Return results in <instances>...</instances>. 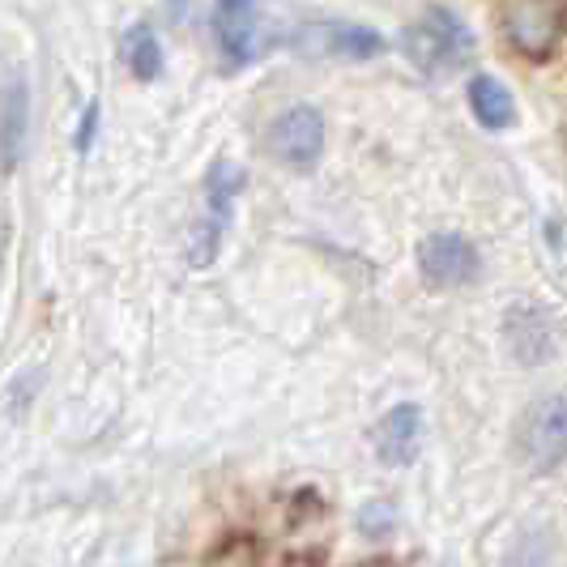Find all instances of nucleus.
<instances>
[{
    "mask_svg": "<svg viewBox=\"0 0 567 567\" xmlns=\"http://www.w3.org/2000/svg\"><path fill=\"white\" fill-rule=\"evenodd\" d=\"M401 48L410 64L426 73V78H449L456 73L465 60L474 56V34L465 30V22L456 18L453 9H423L405 34H401Z\"/></svg>",
    "mask_w": 567,
    "mask_h": 567,
    "instance_id": "nucleus-1",
    "label": "nucleus"
},
{
    "mask_svg": "<svg viewBox=\"0 0 567 567\" xmlns=\"http://www.w3.org/2000/svg\"><path fill=\"white\" fill-rule=\"evenodd\" d=\"M516 449L534 474H555L567 461V398H542L516 426Z\"/></svg>",
    "mask_w": 567,
    "mask_h": 567,
    "instance_id": "nucleus-2",
    "label": "nucleus"
},
{
    "mask_svg": "<svg viewBox=\"0 0 567 567\" xmlns=\"http://www.w3.org/2000/svg\"><path fill=\"white\" fill-rule=\"evenodd\" d=\"M512 48L525 56H546L567 34V0H512L504 13Z\"/></svg>",
    "mask_w": 567,
    "mask_h": 567,
    "instance_id": "nucleus-3",
    "label": "nucleus"
},
{
    "mask_svg": "<svg viewBox=\"0 0 567 567\" xmlns=\"http://www.w3.org/2000/svg\"><path fill=\"white\" fill-rule=\"evenodd\" d=\"M269 154L290 171H308L324 154V120L316 107H290L269 124Z\"/></svg>",
    "mask_w": 567,
    "mask_h": 567,
    "instance_id": "nucleus-4",
    "label": "nucleus"
},
{
    "mask_svg": "<svg viewBox=\"0 0 567 567\" xmlns=\"http://www.w3.org/2000/svg\"><path fill=\"white\" fill-rule=\"evenodd\" d=\"M244 188V171L235 167V163H214L209 171V179H205V223L197 230V244H193V252L188 260L205 269L214 256H218V244H223V230L230 223V200L235 193Z\"/></svg>",
    "mask_w": 567,
    "mask_h": 567,
    "instance_id": "nucleus-5",
    "label": "nucleus"
},
{
    "mask_svg": "<svg viewBox=\"0 0 567 567\" xmlns=\"http://www.w3.org/2000/svg\"><path fill=\"white\" fill-rule=\"evenodd\" d=\"M419 269L431 286H461L478 274V252L465 235L456 230H440V235H426L423 248H419Z\"/></svg>",
    "mask_w": 567,
    "mask_h": 567,
    "instance_id": "nucleus-6",
    "label": "nucleus"
},
{
    "mask_svg": "<svg viewBox=\"0 0 567 567\" xmlns=\"http://www.w3.org/2000/svg\"><path fill=\"white\" fill-rule=\"evenodd\" d=\"M299 48H303L308 56L363 60V56H375V52L384 48V39L368 27H354V22H316V27H303Z\"/></svg>",
    "mask_w": 567,
    "mask_h": 567,
    "instance_id": "nucleus-7",
    "label": "nucleus"
},
{
    "mask_svg": "<svg viewBox=\"0 0 567 567\" xmlns=\"http://www.w3.org/2000/svg\"><path fill=\"white\" fill-rule=\"evenodd\" d=\"M504 333H508L512 354H516L525 368H534V363H542V359H550V350H555V324H550V316L542 312L538 303H529V299H520V303L508 312Z\"/></svg>",
    "mask_w": 567,
    "mask_h": 567,
    "instance_id": "nucleus-8",
    "label": "nucleus"
},
{
    "mask_svg": "<svg viewBox=\"0 0 567 567\" xmlns=\"http://www.w3.org/2000/svg\"><path fill=\"white\" fill-rule=\"evenodd\" d=\"M256 4L260 0H218L214 9V30L227 64H248L256 52Z\"/></svg>",
    "mask_w": 567,
    "mask_h": 567,
    "instance_id": "nucleus-9",
    "label": "nucleus"
},
{
    "mask_svg": "<svg viewBox=\"0 0 567 567\" xmlns=\"http://www.w3.org/2000/svg\"><path fill=\"white\" fill-rule=\"evenodd\" d=\"M375 453L384 465H405L410 456L419 453V440H423V414L419 405H398L389 410L380 423H375Z\"/></svg>",
    "mask_w": 567,
    "mask_h": 567,
    "instance_id": "nucleus-10",
    "label": "nucleus"
},
{
    "mask_svg": "<svg viewBox=\"0 0 567 567\" xmlns=\"http://www.w3.org/2000/svg\"><path fill=\"white\" fill-rule=\"evenodd\" d=\"M4 171H18L30 133V90L18 73L4 78Z\"/></svg>",
    "mask_w": 567,
    "mask_h": 567,
    "instance_id": "nucleus-11",
    "label": "nucleus"
},
{
    "mask_svg": "<svg viewBox=\"0 0 567 567\" xmlns=\"http://www.w3.org/2000/svg\"><path fill=\"white\" fill-rule=\"evenodd\" d=\"M470 107H474L483 128H508L512 115H516L512 94L495 82V78H486V73H478V78L470 82Z\"/></svg>",
    "mask_w": 567,
    "mask_h": 567,
    "instance_id": "nucleus-12",
    "label": "nucleus"
},
{
    "mask_svg": "<svg viewBox=\"0 0 567 567\" xmlns=\"http://www.w3.org/2000/svg\"><path fill=\"white\" fill-rule=\"evenodd\" d=\"M124 60H128V69L150 82V78H158V69H163V48H158V39H154V30L150 27H133L124 34Z\"/></svg>",
    "mask_w": 567,
    "mask_h": 567,
    "instance_id": "nucleus-13",
    "label": "nucleus"
},
{
    "mask_svg": "<svg viewBox=\"0 0 567 567\" xmlns=\"http://www.w3.org/2000/svg\"><path fill=\"white\" fill-rule=\"evenodd\" d=\"M205 567H256V550L248 542H230L227 550H218Z\"/></svg>",
    "mask_w": 567,
    "mask_h": 567,
    "instance_id": "nucleus-14",
    "label": "nucleus"
},
{
    "mask_svg": "<svg viewBox=\"0 0 567 567\" xmlns=\"http://www.w3.org/2000/svg\"><path fill=\"white\" fill-rule=\"evenodd\" d=\"M359 525H363V534H389L393 529V508L389 504H368Z\"/></svg>",
    "mask_w": 567,
    "mask_h": 567,
    "instance_id": "nucleus-15",
    "label": "nucleus"
},
{
    "mask_svg": "<svg viewBox=\"0 0 567 567\" xmlns=\"http://www.w3.org/2000/svg\"><path fill=\"white\" fill-rule=\"evenodd\" d=\"M94 120H99V107H90V112H85V120H82V137H78V145H90V133H94Z\"/></svg>",
    "mask_w": 567,
    "mask_h": 567,
    "instance_id": "nucleus-16",
    "label": "nucleus"
},
{
    "mask_svg": "<svg viewBox=\"0 0 567 567\" xmlns=\"http://www.w3.org/2000/svg\"><path fill=\"white\" fill-rule=\"evenodd\" d=\"M368 567H393V564H368Z\"/></svg>",
    "mask_w": 567,
    "mask_h": 567,
    "instance_id": "nucleus-17",
    "label": "nucleus"
},
{
    "mask_svg": "<svg viewBox=\"0 0 567 567\" xmlns=\"http://www.w3.org/2000/svg\"><path fill=\"white\" fill-rule=\"evenodd\" d=\"M290 567H308V564H290Z\"/></svg>",
    "mask_w": 567,
    "mask_h": 567,
    "instance_id": "nucleus-18",
    "label": "nucleus"
}]
</instances>
